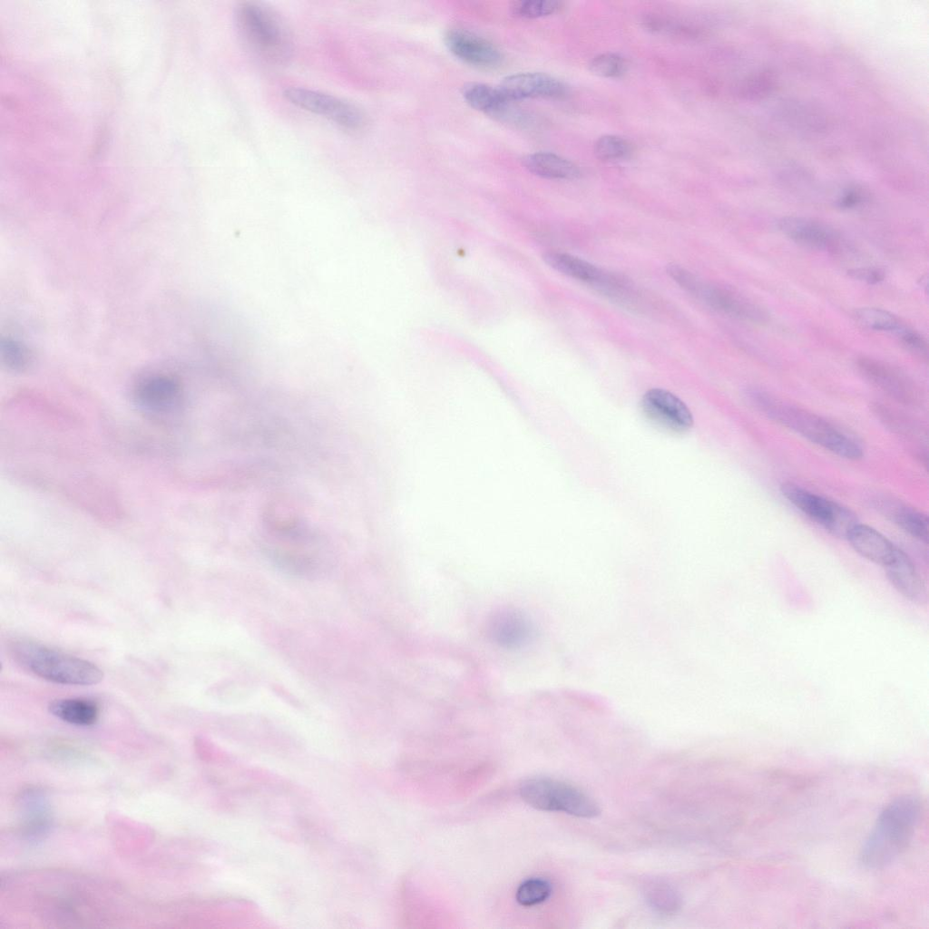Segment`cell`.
I'll return each mask as SVG.
<instances>
[{
	"mask_svg": "<svg viewBox=\"0 0 929 929\" xmlns=\"http://www.w3.org/2000/svg\"><path fill=\"white\" fill-rule=\"evenodd\" d=\"M746 396L767 417L826 451L848 460L863 456V448L855 439L823 417L758 387L748 388Z\"/></svg>",
	"mask_w": 929,
	"mask_h": 929,
	"instance_id": "6da1fadb",
	"label": "cell"
},
{
	"mask_svg": "<svg viewBox=\"0 0 929 929\" xmlns=\"http://www.w3.org/2000/svg\"><path fill=\"white\" fill-rule=\"evenodd\" d=\"M921 812V802L914 796H900L888 803L861 847L860 865L870 870L891 865L910 844Z\"/></svg>",
	"mask_w": 929,
	"mask_h": 929,
	"instance_id": "7a4b0ae2",
	"label": "cell"
},
{
	"mask_svg": "<svg viewBox=\"0 0 929 929\" xmlns=\"http://www.w3.org/2000/svg\"><path fill=\"white\" fill-rule=\"evenodd\" d=\"M234 21L245 49L259 62L279 66L291 59L292 34L273 8L257 1L241 2L235 9Z\"/></svg>",
	"mask_w": 929,
	"mask_h": 929,
	"instance_id": "3957f363",
	"label": "cell"
},
{
	"mask_svg": "<svg viewBox=\"0 0 929 929\" xmlns=\"http://www.w3.org/2000/svg\"><path fill=\"white\" fill-rule=\"evenodd\" d=\"M10 651L22 667L57 684L89 686L103 678V670L94 663L31 640H15Z\"/></svg>",
	"mask_w": 929,
	"mask_h": 929,
	"instance_id": "277c9868",
	"label": "cell"
},
{
	"mask_svg": "<svg viewBox=\"0 0 929 929\" xmlns=\"http://www.w3.org/2000/svg\"><path fill=\"white\" fill-rule=\"evenodd\" d=\"M522 799L531 807L552 812L592 818L600 814L599 805L578 787L550 777H533L519 787Z\"/></svg>",
	"mask_w": 929,
	"mask_h": 929,
	"instance_id": "5b68a950",
	"label": "cell"
},
{
	"mask_svg": "<svg viewBox=\"0 0 929 929\" xmlns=\"http://www.w3.org/2000/svg\"><path fill=\"white\" fill-rule=\"evenodd\" d=\"M667 272L686 291L720 313L752 323L763 324L768 320V314L762 307L732 289L706 283L676 264H670Z\"/></svg>",
	"mask_w": 929,
	"mask_h": 929,
	"instance_id": "8992f818",
	"label": "cell"
},
{
	"mask_svg": "<svg viewBox=\"0 0 929 929\" xmlns=\"http://www.w3.org/2000/svg\"><path fill=\"white\" fill-rule=\"evenodd\" d=\"M780 492L793 506L838 538H846L859 522L847 507L791 482L783 483Z\"/></svg>",
	"mask_w": 929,
	"mask_h": 929,
	"instance_id": "52a82bcc",
	"label": "cell"
},
{
	"mask_svg": "<svg viewBox=\"0 0 929 929\" xmlns=\"http://www.w3.org/2000/svg\"><path fill=\"white\" fill-rule=\"evenodd\" d=\"M132 398L143 413L154 417H165L180 410L183 403V391L181 382L174 376L157 372L138 379L132 389Z\"/></svg>",
	"mask_w": 929,
	"mask_h": 929,
	"instance_id": "ba28073f",
	"label": "cell"
},
{
	"mask_svg": "<svg viewBox=\"0 0 929 929\" xmlns=\"http://www.w3.org/2000/svg\"><path fill=\"white\" fill-rule=\"evenodd\" d=\"M283 96L294 105L348 130L361 129L366 115L357 105L334 95L303 87H289Z\"/></svg>",
	"mask_w": 929,
	"mask_h": 929,
	"instance_id": "9c48e42d",
	"label": "cell"
},
{
	"mask_svg": "<svg viewBox=\"0 0 929 929\" xmlns=\"http://www.w3.org/2000/svg\"><path fill=\"white\" fill-rule=\"evenodd\" d=\"M641 407L650 423L665 431L684 434L693 425V417L688 406L665 389L648 390L641 398Z\"/></svg>",
	"mask_w": 929,
	"mask_h": 929,
	"instance_id": "30bf717a",
	"label": "cell"
},
{
	"mask_svg": "<svg viewBox=\"0 0 929 929\" xmlns=\"http://www.w3.org/2000/svg\"><path fill=\"white\" fill-rule=\"evenodd\" d=\"M859 372L873 385L894 399L907 405L919 400V391L914 382L893 366L868 357L856 360Z\"/></svg>",
	"mask_w": 929,
	"mask_h": 929,
	"instance_id": "8fae6325",
	"label": "cell"
},
{
	"mask_svg": "<svg viewBox=\"0 0 929 929\" xmlns=\"http://www.w3.org/2000/svg\"><path fill=\"white\" fill-rule=\"evenodd\" d=\"M445 42L455 56L470 65L493 69L502 64L503 56L496 46L467 30H449L445 34Z\"/></svg>",
	"mask_w": 929,
	"mask_h": 929,
	"instance_id": "7c38bea8",
	"label": "cell"
},
{
	"mask_svg": "<svg viewBox=\"0 0 929 929\" xmlns=\"http://www.w3.org/2000/svg\"><path fill=\"white\" fill-rule=\"evenodd\" d=\"M777 228L791 240L811 249L836 252L841 247L836 230L817 220L787 216L778 220Z\"/></svg>",
	"mask_w": 929,
	"mask_h": 929,
	"instance_id": "4fadbf2b",
	"label": "cell"
},
{
	"mask_svg": "<svg viewBox=\"0 0 929 929\" xmlns=\"http://www.w3.org/2000/svg\"><path fill=\"white\" fill-rule=\"evenodd\" d=\"M487 632L494 643L504 649H519L528 644L534 630L530 619L521 611L504 608L489 618Z\"/></svg>",
	"mask_w": 929,
	"mask_h": 929,
	"instance_id": "5bb4252c",
	"label": "cell"
},
{
	"mask_svg": "<svg viewBox=\"0 0 929 929\" xmlns=\"http://www.w3.org/2000/svg\"><path fill=\"white\" fill-rule=\"evenodd\" d=\"M498 89L511 102L528 98H561L567 93V87L562 81L543 73L507 76Z\"/></svg>",
	"mask_w": 929,
	"mask_h": 929,
	"instance_id": "9a60e30c",
	"label": "cell"
},
{
	"mask_svg": "<svg viewBox=\"0 0 929 929\" xmlns=\"http://www.w3.org/2000/svg\"><path fill=\"white\" fill-rule=\"evenodd\" d=\"M885 568L892 585L905 599L918 604L926 601L925 583L911 558L903 550L897 548L893 560Z\"/></svg>",
	"mask_w": 929,
	"mask_h": 929,
	"instance_id": "2e32d148",
	"label": "cell"
},
{
	"mask_svg": "<svg viewBox=\"0 0 929 929\" xmlns=\"http://www.w3.org/2000/svg\"><path fill=\"white\" fill-rule=\"evenodd\" d=\"M846 539L861 556L884 567L893 560L898 548L880 532L860 523Z\"/></svg>",
	"mask_w": 929,
	"mask_h": 929,
	"instance_id": "e0dca14e",
	"label": "cell"
},
{
	"mask_svg": "<svg viewBox=\"0 0 929 929\" xmlns=\"http://www.w3.org/2000/svg\"><path fill=\"white\" fill-rule=\"evenodd\" d=\"M463 96L473 108L491 116L505 121L519 118V112L512 106L498 87L494 88L484 83H469L463 89Z\"/></svg>",
	"mask_w": 929,
	"mask_h": 929,
	"instance_id": "ac0fdd59",
	"label": "cell"
},
{
	"mask_svg": "<svg viewBox=\"0 0 929 929\" xmlns=\"http://www.w3.org/2000/svg\"><path fill=\"white\" fill-rule=\"evenodd\" d=\"M543 260L556 271L586 283L600 291L606 284L610 272L571 254L550 251Z\"/></svg>",
	"mask_w": 929,
	"mask_h": 929,
	"instance_id": "d6986e66",
	"label": "cell"
},
{
	"mask_svg": "<svg viewBox=\"0 0 929 929\" xmlns=\"http://www.w3.org/2000/svg\"><path fill=\"white\" fill-rule=\"evenodd\" d=\"M875 508L912 537L928 543V518L922 512L891 498L875 501Z\"/></svg>",
	"mask_w": 929,
	"mask_h": 929,
	"instance_id": "ffe728a7",
	"label": "cell"
},
{
	"mask_svg": "<svg viewBox=\"0 0 929 929\" xmlns=\"http://www.w3.org/2000/svg\"><path fill=\"white\" fill-rule=\"evenodd\" d=\"M48 709L59 719L80 727L93 726L100 717L98 703L85 698L57 699L50 702Z\"/></svg>",
	"mask_w": 929,
	"mask_h": 929,
	"instance_id": "44dd1931",
	"label": "cell"
},
{
	"mask_svg": "<svg viewBox=\"0 0 929 929\" xmlns=\"http://www.w3.org/2000/svg\"><path fill=\"white\" fill-rule=\"evenodd\" d=\"M525 167L533 174L553 180H574L581 175L572 161L553 152H540L526 156Z\"/></svg>",
	"mask_w": 929,
	"mask_h": 929,
	"instance_id": "7402d4cb",
	"label": "cell"
},
{
	"mask_svg": "<svg viewBox=\"0 0 929 929\" xmlns=\"http://www.w3.org/2000/svg\"><path fill=\"white\" fill-rule=\"evenodd\" d=\"M643 895L649 906L661 914H674L682 905V898L678 890L663 880L648 882L644 885Z\"/></svg>",
	"mask_w": 929,
	"mask_h": 929,
	"instance_id": "603a6c76",
	"label": "cell"
},
{
	"mask_svg": "<svg viewBox=\"0 0 929 929\" xmlns=\"http://www.w3.org/2000/svg\"><path fill=\"white\" fill-rule=\"evenodd\" d=\"M854 317L863 327L876 331L896 334L905 326L895 315L877 308H860Z\"/></svg>",
	"mask_w": 929,
	"mask_h": 929,
	"instance_id": "cb8c5ba5",
	"label": "cell"
},
{
	"mask_svg": "<svg viewBox=\"0 0 929 929\" xmlns=\"http://www.w3.org/2000/svg\"><path fill=\"white\" fill-rule=\"evenodd\" d=\"M595 156L604 161H621L630 158L633 147L623 137L605 134L599 137L593 146Z\"/></svg>",
	"mask_w": 929,
	"mask_h": 929,
	"instance_id": "d4e9b609",
	"label": "cell"
},
{
	"mask_svg": "<svg viewBox=\"0 0 929 929\" xmlns=\"http://www.w3.org/2000/svg\"><path fill=\"white\" fill-rule=\"evenodd\" d=\"M552 884L542 877H532L522 882L516 889L515 899L523 906H533L545 902L552 895Z\"/></svg>",
	"mask_w": 929,
	"mask_h": 929,
	"instance_id": "484cf974",
	"label": "cell"
},
{
	"mask_svg": "<svg viewBox=\"0 0 929 929\" xmlns=\"http://www.w3.org/2000/svg\"><path fill=\"white\" fill-rule=\"evenodd\" d=\"M1 360L9 370L21 372L30 364L31 356L28 348L17 339L6 337L1 339Z\"/></svg>",
	"mask_w": 929,
	"mask_h": 929,
	"instance_id": "4316f807",
	"label": "cell"
},
{
	"mask_svg": "<svg viewBox=\"0 0 929 929\" xmlns=\"http://www.w3.org/2000/svg\"><path fill=\"white\" fill-rule=\"evenodd\" d=\"M590 71L603 78H619L627 71V62L620 54L603 53L594 56L589 63Z\"/></svg>",
	"mask_w": 929,
	"mask_h": 929,
	"instance_id": "83f0119b",
	"label": "cell"
},
{
	"mask_svg": "<svg viewBox=\"0 0 929 929\" xmlns=\"http://www.w3.org/2000/svg\"><path fill=\"white\" fill-rule=\"evenodd\" d=\"M560 3L551 0H524L513 3V13L525 18L543 17L554 13Z\"/></svg>",
	"mask_w": 929,
	"mask_h": 929,
	"instance_id": "f1b7e54d",
	"label": "cell"
},
{
	"mask_svg": "<svg viewBox=\"0 0 929 929\" xmlns=\"http://www.w3.org/2000/svg\"><path fill=\"white\" fill-rule=\"evenodd\" d=\"M895 335L910 352L921 358H927V343L918 332L905 325Z\"/></svg>",
	"mask_w": 929,
	"mask_h": 929,
	"instance_id": "f546056e",
	"label": "cell"
},
{
	"mask_svg": "<svg viewBox=\"0 0 929 929\" xmlns=\"http://www.w3.org/2000/svg\"><path fill=\"white\" fill-rule=\"evenodd\" d=\"M848 275L857 280L875 285L882 282L885 278V271L880 268L864 267L848 270Z\"/></svg>",
	"mask_w": 929,
	"mask_h": 929,
	"instance_id": "4dcf8cb0",
	"label": "cell"
},
{
	"mask_svg": "<svg viewBox=\"0 0 929 929\" xmlns=\"http://www.w3.org/2000/svg\"><path fill=\"white\" fill-rule=\"evenodd\" d=\"M865 195L859 190L851 189L846 191L836 201V206L841 209H853L863 203Z\"/></svg>",
	"mask_w": 929,
	"mask_h": 929,
	"instance_id": "1f68e13d",
	"label": "cell"
}]
</instances>
